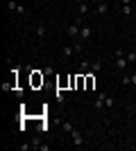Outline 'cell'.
<instances>
[{
    "label": "cell",
    "mask_w": 136,
    "mask_h": 151,
    "mask_svg": "<svg viewBox=\"0 0 136 151\" xmlns=\"http://www.w3.org/2000/svg\"><path fill=\"white\" fill-rule=\"evenodd\" d=\"M113 59H116V68L120 70V72H125L127 65H129V61H127V52H125V50H116V52H113Z\"/></svg>",
    "instance_id": "obj_1"
},
{
    "label": "cell",
    "mask_w": 136,
    "mask_h": 151,
    "mask_svg": "<svg viewBox=\"0 0 136 151\" xmlns=\"http://www.w3.org/2000/svg\"><path fill=\"white\" fill-rule=\"evenodd\" d=\"M91 36H93V27H91V25H82V27H79V41H89V38Z\"/></svg>",
    "instance_id": "obj_2"
},
{
    "label": "cell",
    "mask_w": 136,
    "mask_h": 151,
    "mask_svg": "<svg viewBox=\"0 0 136 151\" xmlns=\"http://www.w3.org/2000/svg\"><path fill=\"white\" fill-rule=\"evenodd\" d=\"M79 27H82V18H77V23H73V25H68V36L71 38H77L79 36Z\"/></svg>",
    "instance_id": "obj_3"
},
{
    "label": "cell",
    "mask_w": 136,
    "mask_h": 151,
    "mask_svg": "<svg viewBox=\"0 0 136 151\" xmlns=\"http://www.w3.org/2000/svg\"><path fill=\"white\" fill-rule=\"evenodd\" d=\"M71 138H73V142H75L77 147H82V145H84V138H82V133H79L77 129H73V131H71Z\"/></svg>",
    "instance_id": "obj_4"
},
{
    "label": "cell",
    "mask_w": 136,
    "mask_h": 151,
    "mask_svg": "<svg viewBox=\"0 0 136 151\" xmlns=\"http://www.w3.org/2000/svg\"><path fill=\"white\" fill-rule=\"evenodd\" d=\"M104 101H107V93L104 90H100V95H97V99H95V108L100 111V108H104Z\"/></svg>",
    "instance_id": "obj_5"
},
{
    "label": "cell",
    "mask_w": 136,
    "mask_h": 151,
    "mask_svg": "<svg viewBox=\"0 0 136 151\" xmlns=\"http://www.w3.org/2000/svg\"><path fill=\"white\" fill-rule=\"evenodd\" d=\"M97 14H100V16H107V14H109V5H107L104 0L97 2Z\"/></svg>",
    "instance_id": "obj_6"
},
{
    "label": "cell",
    "mask_w": 136,
    "mask_h": 151,
    "mask_svg": "<svg viewBox=\"0 0 136 151\" xmlns=\"http://www.w3.org/2000/svg\"><path fill=\"white\" fill-rule=\"evenodd\" d=\"M36 36H39L41 41H43V38L48 36V27H45L43 23H41V25H36Z\"/></svg>",
    "instance_id": "obj_7"
},
{
    "label": "cell",
    "mask_w": 136,
    "mask_h": 151,
    "mask_svg": "<svg viewBox=\"0 0 136 151\" xmlns=\"http://www.w3.org/2000/svg\"><path fill=\"white\" fill-rule=\"evenodd\" d=\"M73 54H75V47H73V45H66V47H61V57H73Z\"/></svg>",
    "instance_id": "obj_8"
},
{
    "label": "cell",
    "mask_w": 136,
    "mask_h": 151,
    "mask_svg": "<svg viewBox=\"0 0 136 151\" xmlns=\"http://www.w3.org/2000/svg\"><path fill=\"white\" fill-rule=\"evenodd\" d=\"M102 70V59H95V61H91V72H100Z\"/></svg>",
    "instance_id": "obj_9"
},
{
    "label": "cell",
    "mask_w": 136,
    "mask_h": 151,
    "mask_svg": "<svg viewBox=\"0 0 136 151\" xmlns=\"http://www.w3.org/2000/svg\"><path fill=\"white\" fill-rule=\"evenodd\" d=\"M79 14H82V16H84V14H89V0H84V2H79Z\"/></svg>",
    "instance_id": "obj_10"
},
{
    "label": "cell",
    "mask_w": 136,
    "mask_h": 151,
    "mask_svg": "<svg viewBox=\"0 0 136 151\" xmlns=\"http://www.w3.org/2000/svg\"><path fill=\"white\" fill-rule=\"evenodd\" d=\"M86 70H91V61H89V59H82V65H79V72H86Z\"/></svg>",
    "instance_id": "obj_11"
},
{
    "label": "cell",
    "mask_w": 136,
    "mask_h": 151,
    "mask_svg": "<svg viewBox=\"0 0 136 151\" xmlns=\"http://www.w3.org/2000/svg\"><path fill=\"white\" fill-rule=\"evenodd\" d=\"M30 145H32V149H41V145H43V142H41V138L36 135V138H32V142H30Z\"/></svg>",
    "instance_id": "obj_12"
},
{
    "label": "cell",
    "mask_w": 136,
    "mask_h": 151,
    "mask_svg": "<svg viewBox=\"0 0 136 151\" xmlns=\"http://www.w3.org/2000/svg\"><path fill=\"white\" fill-rule=\"evenodd\" d=\"M7 9H9V12H16V9H18V2H16V0H7Z\"/></svg>",
    "instance_id": "obj_13"
},
{
    "label": "cell",
    "mask_w": 136,
    "mask_h": 151,
    "mask_svg": "<svg viewBox=\"0 0 136 151\" xmlns=\"http://www.w3.org/2000/svg\"><path fill=\"white\" fill-rule=\"evenodd\" d=\"M73 47H75V52H84V43H82V41H75V43H73Z\"/></svg>",
    "instance_id": "obj_14"
},
{
    "label": "cell",
    "mask_w": 136,
    "mask_h": 151,
    "mask_svg": "<svg viewBox=\"0 0 136 151\" xmlns=\"http://www.w3.org/2000/svg\"><path fill=\"white\" fill-rule=\"evenodd\" d=\"M61 126H64V131H66V133H71L73 129H75V126H73V124H71V122H68V120H66V122H64V124H61Z\"/></svg>",
    "instance_id": "obj_15"
},
{
    "label": "cell",
    "mask_w": 136,
    "mask_h": 151,
    "mask_svg": "<svg viewBox=\"0 0 136 151\" xmlns=\"http://www.w3.org/2000/svg\"><path fill=\"white\" fill-rule=\"evenodd\" d=\"M120 12H123V16H129V14H132V5H123Z\"/></svg>",
    "instance_id": "obj_16"
},
{
    "label": "cell",
    "mask_w": 136,
    "mask_h": 151,
    "mask_svg": "<svg viewBox=\"0 0 136 151\" xmlns=\"http://www.w3.org/2000/svg\"><path fill=\"white\" fill-rule=\"evenodd\" d=\"M55 97H57V101H59V104H64V99H66V97H64V93H61V90H57V93H55Z\"/></svg>",
    "instance_id": "obj_17"
},
{
    "label": "cell",
    "mask_w": 136,
    "mask_h": 151,
    "mask_svg": "<svg viewBox=\"0 0 136 151\" xmlns=\"http://www.w3.org/2000/svg\"><path fill=\"white\" fill-rule=\"evenodd\" d=\"M127 61H129V63H136V52H127Z\"/></svg>",
    "instance_id": "obj_18"
},
{
    "label": "cell",
    "mask_w": 136,
    "mask_h": 151,
    "mask_svg": "<svg viewBox=\"0 0 136 151\" xmlns=\"http://www.w3.org/2000/svg\"><path fill=\"white\" fill-rule=\"evenodd\" d=\"M113 106V97H109V95H107V101H104V108H111Z\"/></svg>",
    "instance_id": "obj_19"
},
{
    "label": "cell",
    "mask_w": 136,
    "mask_h": 151,
    "mask_svg": "<svg viewBox=\"0 0 136 151\" xmlns=\"http://www.w3.org/2000/svg\"><path fill=\"white\" fill-rule=\"evenodd\" d=\"M32 81H34V86H39V83H43V77L34 75V77H32Z\"/></svg>",
    "instance_id": "obj_20"
},
{
    "label": "cell",
    "mask_w": 136,
    "mask_h": 151,
    "mask_svg": "<svg viewBox=\"0 0 136 151\" xmlns=\"http://www.w3.org/2000/svg\"><path fill=\"white\" fill-rule=\"evenodd\" d=\"M120 81H123V86H129V81H132V79H129V75L125 72V75H123V79H120Z\"/></svg>",
    "instance_id": "obj_21"
},
{
    "label": "cell",
    "mask_w": 136,
    "mask_h": 151,
    "mask_svg": "<svg viewBox=\"0 0 136 151\" xmlns=\"http://www.w3.org/2000/svg\"><path fill=\"white\" fill-rule=\"evenodd\" d=\"M129 79H132V81H129V86H136V72H132V75H129Z\"/></svg>",
    "instance_id": "obj_22"
},
{
    "label": "cell",
    "mask_w": 136,
    "mask_h": 151,
    "mask_svg": "<svg viewBox=\"0 0 136 151\" xmlns=\"http://www.w3.org/2000/svg\"><path fill=\"white\" fill-rule=\"evenodd\" d=\"M16 12H18V14H25L27 9H25V5H20V2H18V9H16Z\"/></svg>",
    "instance_id": "obj_23"
},
{
    "label": "cell",
    "mask_w": 136,
    "mask_h": 151,
    "mask_svg": "<svg viewBox=\"0 0 136 151\" xmlns=\"http://www.w3.org/2000/svg\"><path fill=\"white\" fill-rule=\"evenodd\" d=\"M120 2H123V5H132V2H134V0H120Z\"/></svg>",
    "instance_id": "obj_24"
},
{
    "label": "cell",
    "mask_w": 136,
    "mask_h": 151,
    "mask_svg": "<svg viewBox=\"0 0 136 151\" xmlns=\"http://www.w3.org/2000/svg\"><path fill=\"white\" fill-rule=\"evenodd\" d=\"M73 2H75V5H79V2H84V0H73Z\"/></svg>",
    "instance_id": "obj_25"
}]
</instances>
